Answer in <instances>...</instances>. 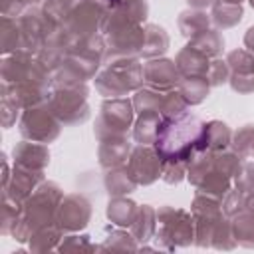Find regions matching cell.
Wrapping results in <instances>:
<instances>
[{
  "instance_id": "1",
  "label": "cell",
  "mask_w": 254,
  "mask_h": 254,
  "mask_svg": "<svg viewBox=\"0 0 254 254\" xmlns=\"http://www.w3.org/2000/svg\"><path fill=\"white\" fill-rule=\"evenodd\" d=\"M208 139L206 125L183 111L173 117H167L155 135V149L165 161H185L194 151L202 149Z\"/></svg>"
}]
</instances>
